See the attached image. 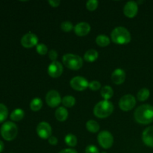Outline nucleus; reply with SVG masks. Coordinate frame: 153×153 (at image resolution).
<instances>
[{"label": "nucleus", "mask_w": 153, "mask_h": 153, "mask_svg": "<svg viewBox=\"0 0 153 153\" xmlns=\"http://www.w3.org/2000/svg\"><path fill=\"white\" fill-rule=\"evenodd\" d=\"M134 119L138 123L147 125L153 122V106L144 104L139 106L134 111Z\"/></svg>", "instance_id": "1"}, {"label": "nucleus", "mask_w": 153, "mask_h": 153, "mask_svg": "<svg viewBox=\"0 0 153 153\" xmlns=\"http://www.w3.org/2000/svg\"><path fill=\"white\" fill-rule=\"evenodd\" d=\"M112 41L116 44H127L131 41V34L126 28L119 26L115 28L111 34Z\"/></svg>", "instance_id": "2"}, {"label": "nucleus", "mask_w": 153, "mask_h": 153, "mask_svg": "<svg viewBox=\"0 0 153 153\" xmlns=\"http://www.w3.org/2000/svg\"><path fill=\"white\" fill-rule=\"evenodd\" d=\"M114 111V105L108 100H102L97 103L94 108V114L97 117L106 118L110 116Z\"/></svg>", "instance_id": "3"}, {"label": "nucleus", "mask_w": 153, "mask_h": 153, "mask_svg": "<svg viewBox=\"0 0 153 153\" xmlns=\"http://www.w3.org/2000/svg\"><path fill=\"white\" fill-rule=\"evenodd\" d=\"M1 135L7 141L14 140L18 134V128L14 123L7 121L1 127Z\"/></svg>", "instance_id": "4"}, {"label": "nucleus", "mask_w": 153, "mask_h": 153, "mask_svg": "<svg viewBox=\"0 0 153 153\" xmlns=\"http://www.w3.org/2000/svg\"><path fill=\"white\" fill-rule=\"evenodd\" d=\"M63 64L67 68L73 70H78L83 66V59L80 56L74 54H66L63 56Z\"/></svg>", "instance_id": "5"}, {"label": "nucleus", "mask_w": 153, "mask_h": 153, "mask_svg": "<svg viewBox=\"0 0 153 153\" xmlns=\"http://www.w3.org/2000/svg\"><path fill=\"white\" fill-rule=\"evenodd\" d=\"M98 143L103 149H109L113 146L114 137L108 131H102L99 133L97 137Z\"/></svg>", "instance_id": "6"}, {"label": "nucleus", "mask_w": 153, "mask_h": 153, "mask_svg": "<svg viewBox=\"0 0 153 153\" xmlns=\"http://www.w3.org/2000/svg\"><path fill=\"white\" fill-rule=\"evenodd\" d=\"M136 105V99L131 94H126L121 97L119 102V106L121 110L128 111L134 108Z\"/></svg>", "instance_id": "7"}, {"label": "nucleus", "mask_w": 153, "mask_h": 153, "mask_svg": "<svg viewBox=\"0 0 153 153\" xmlns=\"http://www.w3.org/2000/svg\"><path fill=\"white\" fill-rule=\"evenodd\" d=\"M62 99L59 93L55 90H51L46 94V102L50 108H56L61 104Z\"/></svg>", "instance_id": "8"}, {"label": "nucleus", "mask_w": 153, "mask_h": 153, "mask_svg": "<svg viewBox=\"0 0 153 153\" xmlns=\"http://www.w3.org/2000/svg\"><path fill=\"white\" fill-rule=\"evenodd\" d=\"M70 83L71 88L77 91H83L89 87V82L82 76H75L70 80Z\"/></svg>", "instance_id": "9"}, {"label": "nucleus", "mask_w": 153, "mask_h": 153, "mask_svg": "<svg viewBox=\"0 0 153 153\" xmlns=\"http://www.w3.org/2000/svg\"><path fill=\"white\" fill-rule=\"evenodd\" d=\"M37 133L39 137L42 139H49L52 136V127L49 123L46 122H41L37 125Z\"/></svg>", "instance_id": "10"}, {"label": "nucleus", "mask_w": 153, "mask_h": 153, "mask_svg": "<svg viewBox=\"0 0 153 153\" xmlns=\"http://www.w3.org/2000/svg\"><path fill=\"white\" fill-rule=\"evenodd\" d=\"M20 42L24 48L29 49V48H32L34 46H37L38 37L36 34H33V33H27L25 35L22 36Z\"/></svg>", "instance_id": "11"}, {"label": "nucleus", "mask_w": 153, "mask_h": 153, "mask_svg": "<svg viewBox=\"0 0 153 153\" xmlns=\"http://www.w3.org/2000/svg\"><path fill=\"white\" fill-rule=\"evenodd\" d=\"M63 70H64V68H63L62 64L56 61H53L49 64V67H48L47 72L49 76L56 79V78L60 77L61 76Z\"/></svg>", "instance_id": "12"}, {"label": "nucleus", "mask_w": 153, "mask_h": 153, "mask_svg": "<svg viewBox=\"0 0 153 153\" xmlns=\"http://www.w3.org/2000/svg\"><path fill=\"white\" fill-rule=\"evenodd\" d=\"M137 12H138V5L135 1H128L124 6L123 13L128 18H134L137 15Z\"/></svg>", "instance_id": "13"}, {"label": "nucleus", "mask_w": 153, "mask_h": 153, "mask_svg": "<svg viewBox=\"0 0 153 153\" xmlns=\"http://www.w3.org/2000/svg\"><path fill=\"white\" fill-rule=\"evenodd\" d=\"M91 25L88 22H81L74 26V31L76 34L79 37H84L89 34L91 31Z\"/></svg>", "instance_id": "14"}, {"label": "nucleus", "mask_w": 153, "mask_h": 153, "mask_svg": "<svg viewBox=\"0 0 153 153\" xmlns=\"http://www.w3.org/2000/svg\"><path fill=\"white\" fill-rule=\"evenodd\" d=\"M143 142L149 147L153 148V126H149L142 134Z\"/></svg>", "instance_id": "15"}, {"label": "nucleus", "mask_w": 153, "mask_h": 153, "mask_svg": "<svg viewBox=\"0 0 153 153\" xmlns=\"http://www.w3.org/2000/svg\"><path fill=\"white\" fill-rule=\"evenodd\" d=\"M111 80L115 85H122L126 80V73L122 69H116L111 75Z\"/></svg>", "instance_id": "16"}, {"label": "nucleus", "mask_w": 153, "mask_h": 153, "mask_svg": "<svg viewBox=\"0 0 153 153\" xmlns=\"http://www.w3.org/2000/svg\"><path fill=\"white\" fill-rule=\"evenodd\" d=\"M55 117L60 122H64L68 117V111L64 107H59L55 111Z\"/></svg>", "instance_id": "17"}, {"label": "nucleus", "mask_w": 153, "mask_h": 153, "mask_svg": "<svg viewBox=\"0 0 153 153\" xmlns=\"http://www.w3.org/2000/svg\"><path fill=\"white\" fill-rule=\"evenodd\" d=\"M99 58V53L95 49H89L87 51L84 56V59L88 62H94Z\"/></svg>", "instance_id": "18"}, {"label": "nucleus", "mask_w": 153, "mask_h": 153, "mask_svg": "<svg viewBox=\"0 0 153 153\" xmlns=\"http://www.w3.org/2000/svg\"><path fill=\"white\" fill-rule=\"evenodd\" d=\"M110 42L111 40L109 37L105 34H100L96 38V43L101 47H105V46H108L110 44Z\"/></svg>", "instance_id": "19"}, {"label": "nucleus", "mask_w": 153, "mask_h": 153, "mask_svg": "<svg viewBox=\"0 0 153 153\" xmlns=\"http://www.w3.org/2000/svg\"><path fill=\"white\" fill-rule=\"evenodd\" d=\"M25 116V112L20 108H16L12 111L10 114V120L13 121H20Z\"/></svg>", "instance_id": "20"}, {"label": "nucleus", "mask_w": 153, "mask_h": 153, "mask_svg": "<svg viewBox=\"0 0 153 153\" xmlns=\"http://www.w3.org/2000/svg\"><path fill=\"white\" fill-rule=\"evenodd\" d=\"M101 96L103 99H105V100H110L114 96V91L111 87L108 85L103 87L101 90Z\"/></svg>", "instance_id": "21"}, {"label": "nucleus", "mask_w": 153, "mask_h": 153, "mask_svg": "<svg viewBox=\"0 0 153 153\" xmlns=\"http://www.w3.org/2000/svg\"><path fill=\"white\" fill-rule=\"evenodd\" d=\"M86 128L88 131L91 133H97L100 131V125L95 120H91L88 121L86 123Z\"/></svg>", "instance_id": "22"}, {"label": "nucleus", "mask_w": 153, "mask_h": 153, "mask_svg": "<svg viewBox=\"0 0 153 153\" xmlns=\"http://www.w3.org/2000/svg\"><path fill=\"white\" fill-rule=\"evenodd\" d=\"M150 96V91L147 88H141L140 91L137 92V98L139 101L140 102H144L146 100H148V98Z\"/></svg>", "instance_id": "23"}, {"label": "nucleus", "mask_w": 153, "mask_h": 153, "mask_svg": "<svg viewBox=\"0 0 153 153\" xmlns=\"http://www.w3.org/2000/svg\"><path fill=\"white\" fill-rule=\"evenodd\" d=\"M42 106H43V102L39 98L33 99L30 103V108L33 111H38L42 108Z\"/></svg>", "instance_id": "24"}, {"label": "nucleus", "mask_w": 153, "mask_h": 153, "mask_svg": "<svg viewBox=\"0 0 153 153\" xmlns=\"http://www.w3.org/2000/svg\"><path fill=\"white\" fill-rule=\"evenodd\" d=\"M64 141H65L66 144L67 146H70V147H74L77 145L78 140L77 137L73 134H68L65 136V138H64Z\"/></svg>", "instance_id": "25"}, {"label": "nucleus", "mask_w": 153, "mask_h": 153, "mask_svg": "<svg viewBox=\"0 0 153 153\" xmlns=\"http://www.w3.org/2000/svg\"><path fill=\"white\" fill-rule=\"evenodd\" d=\"M61 103L67 108H72L76 104V99L73 96H66L62 99Z\"/></svg>", "instance_id": "26"}, {"label": "nucleus", "mask_w": 153, "mask_h": 153, "mask_svg": "<svg viewBox=\"0 0 153 153\" xmlns=\"http://www.w3.org/2000/svg\"><path fill=\"white\" fill-rule=\"evenodd\" d=\"M8 116V109L2 103H0V123L4 122Z\"/></svg>", "instance_id": "27"}, {"label": "nucleus", "mask_w": 153, "mask_h": 153, "mask_svg": "<svg viewBox=\"0 0 153 153\" xmlns=\"http://www.w3.org/2000/svg\"><path fill=\"white\" fill-rule=\"evenodd\" d=\"M61 30L64 32H70V31L74 30V27H73V23L70 21H65L63 22L61 25Z\"/></svg>", "instance_id": "28"}, {"label": "nucleus", "mask_w": 153, "mask_h": 153, "mask_svg": "<svg viewBox=\"0 0 153 153\" xmlns=\"http://www.w3.org/2000/svg\"><path fill=\"white\" fill-rule=\"evenodd\" d=\"M99 5V1L97 0H89L86 3V7L90 11H94L97 8Z\"/></svg>", "instance_id": "29"}, {"label": "nucleus", "mask_w": 153, "mask_h": 153, "mask_svg": "<svg viewBox=\"0 0 153 153\" xmlns=\"http://www.w3.org/2000/svg\"><path fill=\"white\" fill-rule=\"evenodd\" d=\"M37 52L39 55H45L47 54L48 52V48L43 43H40V44H37Z\"/></svg>", "instance_id": "30"}, {"label": "nucleus", "mask_w": 153, "mask_h": 153, "mask_svg": "<svg viewBox=\"0 0 153 153\" xmlns=\"http://www.w3.org/2000/svg\"><path fill=\"white\" fill-rule=\"evenodd\" d=\"M88 88L93 91H97L101 88V84L98 81H92L89 83V87Z\"/></svg>", "instance_id": "31"}, {"label": "nucleus", "mask_w": 153, "mask_h": 153, "mask_svg": "<svg viewBox=\"0 0 153 153\" xmlns=\"http://www.w3.org/2000/svg\"><path fill=\"white\" fill-rule=\"evenodd\" d=\"M85 153H100V151L94 145H89L85 149Z\"/></svg>", "instance_id": "32"}, {"label": "nucleus", "mask_w": 153, "mask_h": 153, "mask_svg": "<svg viewBox=\"0 0 153 153\" xmlns=\"http://www.w3.org/2000/svg\"><path fill=\"white\" fill-rule=\"evenodd\" d=\"M49 58L52 62H53V61H56L57 58H58V52L55 50L52 49V50H50L49 52Z\"/></svg>", "instance_id": "33"}, {"label": "nucleus", "mask_w": 153, "mask_h": 153, "mask_svg": "<svg viewBox=\"0 0 153 153\" xmlns=\"http://www.w3.org/2000/svg\"><path fill=\"white\" fill-rule=\"evenodd\" d=\"M48 141H49V143L50 145H52V146H55V145L58 144V138L55 136H51L49 139H48Z\"/></svg>", "instance_id": "34"}, {"label": "nucleus", "mask_w": 153, "mask_h": 153, "mask_svg": "<svg viewBox=\"0 0 153 153\" xmlns=\"http://www.w3.org/2000/svg\"><path fill=\"white\" fill-rule=\"evenodd\" d=\"M48 2L49 3V4H50L52 7H57L59 6L61 1H60L59 0H53V1H52V0H49Z\"/></svg>", "instance_id": "35"}, {"label": "nucleus", "mask_w": 153, "mask_h": 153, "mask_svg": "<svg viewBox=\"0 0 153 153\" xmlns=\"http://www.w3.org/2000/svg\"><path fill=\"white\" fill-rule=\"evenodd\" d=\"M59 153H78L77 151L74 149L68 148V149H64L61 151H60Z\"/></svg>", "instance_id": "36"}, {"label": "nucleus", "mask_w": 153, "mask_h": 153, "mask_svg": "<svg viewBox=\"0 0 153 153\" xmlns=\"http://www.w3.org/2000/svg\"><path fill=\"white\" fill-rule=\"evenodd\" d=\"M4 143L1 140H0V153L4 150Z\"/></svg>", "instance_id": "37"}, {"label": "nucleus", "mask_w": 153, "mask_h": 153, "mask_svg": "<svg viewBox=\"0 0 153 153\" xmlns=\"http://www.w3.org/2000/svg\"><path fill=\"white\" fill-rule=\"evenodd\" d=\"M101 153H107V152H101Z\"/></svg>", "instance_id": "38"}]
</instances>
